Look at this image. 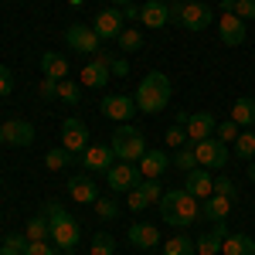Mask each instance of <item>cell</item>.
<instances>
[{
  "label": "cell",
  "mask_w": 255,
  "mask_h": 255,
  "mask_svg": "<svg viewBox=\"0 0 255 255\" xmlns=\"http://www.w3.org/2000/svg\"><path fill=\"white\" fill-rule=\"evenodd\" d=\"M113 163H116L113 146H85V153H82V167L89 174H106Z\"/></svg>",
  "instance_id": "4fadbf2b"
},
{
  "label": "cell",
  "mask_w": 255,
  "mask_h": 255,
  "mask_svg": "<svg viewBox=\"0 0 255 255\" xmlns=\"http://www.w3.org/2000/svg\"><path fill=\"white\" fill-rule=\"evenodd\" d=\"M109 72H113V75H119V79H123V75H126V72H129V61H126V58H113V65H109Z\"/></svg>",
  "instance_id": "bcb514c9"
},
{
  "label": "cell",
  "mask_w": 255,
  "mask_h": 255,
  "mask_svg": "<svg viewBox=\"0 0 255 255\" xmlns=\"http://www.w3.org/2000/svg\"><path fill=\"white\" fill-rule=\"evenodd\" d=\"M44 215H48V225H51L55 249H58V252H75V245H79V221L68 215L58 201H51V204L44 208Z\"/></svg>",
  "instance_id": "3957f363"
},
{
  "label": "cell",
  "mask_w": 255,
  "mask_h": 255,
  "mask_svg": "<svg viewBox=\"0 0 255 255\" xmlns=\"http://www.w3.org/2000/svg\"><path fill=\"white\" fill-rule=\"evenodd\" d=\"M160 218L170 228H191L201 218V201L191 197L184 187H167L163 197H160Z\"/></svg>",
  "instance_id": "6da1fadb"
},
{
  "label": "cell",
  "mask_w": 255,
  "mask_h": 255,
  "mask_svg": "<svg viewBox=\"0 0 255 255\" xmlns=\"http://www.w3.org/2000/svg\"><path fill=\"white\" fill-rule=\"evenodd\" d=\"M38 96L41 99H58V82H55V79H44L38 85Z\"/></svg>",
  "instance_id": "ee69618b"
},
{
  "label": "cell",
  "mask_w": 255,
  "mask_h": 255,
  "mask_svg": "<svg viewBox=\"0 0 255 255\" xmlns=\"http://www.w3.org/2000/svg\"><path fill=\"white\" fill-rule=\"evenodd\" d=\"M92 31H96L102 41H116L123 34V10L109 7V10H99L96 20H92Z\"/></svg>",
  "instance_id": "8fae6325"
},
{
  "label": "cell",
  "mask_w": 255,
  "mask_h": 255,
  "mask_svg": "<svg viewBox=\"0 0 255 255\" xmlns=\"http://www.w3.org/2000/svg\"><path fill=\"white\" fill-rule=\"evenodd\" d=\"M61 146L68 150V153H85V146H89V126L82 123V119L68 116L61 119Z\"/></svg>",
  "instance_id": "9c48e42d"
},
{
  "label": "cell",
  "mask_w": 255,
  "mask_h": 255,
  "mask_svg": "<svg viewBox=\"0 0 255 255\" xmlns=\"http://www.w3.org/2000/svg\"><path fill=\"white\" fill-rule=\"evenodd\" d=\"M218 34H221V41H225L228 48H235V44L245 41V20L235 17V14H221V17H218Z\"/></svg>",
  "instance_id": "2e32d148"
},
{
  "label": "cell",
  "mask_w": 255,
  "mask_h": 255,
  "mask_svg": "<svg viewBox=\"0 0 255 255\" xmlns=\"http://www.w3.org/2000/svg\"><path fill=\"white\" fill-rule=\"evenodd\" d=\"M235 17L255 20V0H235Z\"/></svg>",
  "instance_id": "b9f144b4"
},
{
  "label": "cell",
  "mask_w": 255,
  "mask_h": 255,
  "mask_svg": "<svg viewBox=\"0 0 255 255\" xmlns=\"http://www.w3.org/2000/svg\"><path fill=\"white\" fill-rule=\"evenodd\" d=\"M24 235L31 238V242H48V238H51V225H48V215H34L31 221H27Z\"/></svg>",
  "instance_id": "4316f807"
},
{
  "label": "cell",
  "mask_w": 255,
  "mask_h": 255,
  "mask_svg": "<svg viewBox=\"0 0 255 255\" xmlns=\"http://www.w3.org/2000/svg\"><path fill=\"white\" fill-rule=\"evenodd\" d=\"M27 245H31V238H27V235H7L0 249L10 252V255H24V252H27Z\"/></svg>",
  "instance_id": "d590c367"
},
{
  "label": "cell",
  "mask_w": 255,
  "mask_h": 255,
  "mask_svg": "<svg viewBox=\"0 0 255 255\" xmlns=\"http://www.w3.org/2000/svg\"><path fill=\"white\" fill-rule=\"evenodd\" d=\"M225 238H228V225H225V221H218L215 228H211L208 235H201V242H194V245H197V252H201V255H218Z\"/></svg>",
  "instance_id": "cb8c5ba5"
},
{
  "label": "cell",
  "mask_w": 255,
  "mask_h": 255,
  "mask_svg": "<svg viewBox=\"0 0 255 255\" xmlns=\"http://www.w3.org/2000/svg\"><path fill=\"white\" fill-rule=\"evenodd\" d=\"M235 153L242 160H252L255 157V129H242L235 139Z\"/></svg>",
  "instance_id": "f546056e"
},
{
  "label": "cell",
  "mask_w": 255,
  "mask_h": 255,
  "mask_svg": "<svg viewBox=\"0 0 255 255\" xmlns=\"http://www.w3.org/2000/svg\"><path fill=\"white\" fill-rule=\"evenodd\" d=\"M163 3H177V0H163Z\"/></svg>",
  "instance_id": "db71d44e"
},
{
  "label": "cell",
  "mask_w": 255,
  "mask_h": 255,
  "mask_svg": "<svg viewBox=\"0 0 255 255\" xmlns=\"http://www.w3.org/2000/svg\"><path fill=\"white\" fill-rule=\"evenodd\" d=\"M109 65H113V55L102 48L96 58L89 61L85 68H82V85H89V89H102L106 82L113 79V72H109Z\"/></svg>",
  "instance_id": "30bf717a"
},
{
  "label": "cell",
  "mask_w": 255,
  "mask_h": 255,
  "mask_svg": "<svg viewBox=\"0 0 255 255\" xmlns=\"http://www.w3.org/2000/svg\"><path fill=\"white\" fill-rule=\"evenodd\" d=\"M167 167H170V157H167L163 150H146V153L139 157V174L146 177V180H160Z\"/></svg>",
  "instance_id": "ac0fdd59"
},
{
  "label": "cell",
  "mask_w": 255,
  "mask_h": 255,
  "mask_svg": "<svg viewBox=\"0 0 255 255\" xmlns=\"http://www.w3.org/2000/svg\"><path fill=\"white\" fill-rule=\"evenodd\" d=\"M180 3H191V0H180Z\"/></svg>",
  "instance_id": "9f6ffc18"
},
{
  "label": "cell",
  "mask_w": 255,
  "mask_h": 255,
  "mask_svg": "<svg viewBox=\"0 0 255 255\" xmlns=\"http://www.w3.org/2000/svg\"><path fill=\"white\" fill-rule=\"evenodd\" d=\"M184 191L191 197H197V201H208V197L215 194V180H211V174L204 167H194L191 174L184 177Z\"/></svg>",
  "instance_id": "5bb4252c"
},
{
  "label": "cell",
  "mask_w": 255,
  "mask_h": 255,
  "mask_svg": "<svg viewBox=\"0 0 255 255\" xmlns=\"http://www.w3.org/2000/svg\"><path fill=\"white\" fill-rule=\"evenodd\" d=\"M24 255H58V249H55V245H48V242H31Z\"/></svg>",
  "instance_id": "7bdbcfd3"
},
{
  "label": "cell",
  "mask_w": 255,
  "mask_h": 255,
  "mask_svg": "<svg viewBox=\"0 0 255 255\" xmlns=\"http://www.w3.org/2000/svg\"><path fill=\"white\" fill-rule=\"evenodd\" d=\"M113 3H123V7H126V3H133V0H113Z\"/></svg>",
  "instance_id": "816d5d0a"
},
{
  "label": "cell",
  "mask_w": 255,
  "mask_h": 255,
  "mask_svg": "<svg viewBox=\"0 0 255 255\" xmlns=\"http://www.w3.org/2000/svg\"><path fill=\"white\" fill-rule=\"evenodd\" d=\"M139 191H143V197H146V204H160V197H163V187H160V180H139L136 184Z\"/></svg>",
  "instance_id": "e575fe53"
},
{
  "label": "cell",
  "mask_w": 255,
  "mask_h": 255,
  "mask_svg": "<svg viewBox=\"0 0 255 255\" xmlns=\"http://www.w3.org/2000/svg\"><path fill=\"white\" fill-rule=\"evenodd\" d=\"M252 129H255V126H252Z\"/></svg>",
  "instance_id": "6f0895ef"
},
{
  "label": "cell",
  "mask_w": 255,
  "mask_h": 255,
  "mask_svg": "<svg viewBox=\"0 0 255 255\" xmlns=\"http://www.w3.org/2000/svg\"><path fill=\"white\" fill-rule=\"evenodd\" d=\"M221 10L225 14H235V0H221Z\"/></svg>",
  "instance_id": "c3c4849f"
},
{
  "label": "cell",
  "mask_w": 255,
  "mask_h": 255,
  "mask_svg": "<svg viewBox=\"0 0 255 255\" xmlns=\"http://www.w3.org/2000/svg\"><path fill=\"white\" fill-rule=\"evenodd\" d=\"M0 129H3V143H10V146H31L34 143V126L27 119H7Z\"/></svg>",
  "instance_id": "9a60e30c"
},
{
  "label": "cell",
  "mask_w": 255,
  "mask_h": 255,
  "mask_svg": "<svg viewBox=\"0 0 255 255\" xmlns=\"http://www.w3.org/2000/svg\"><path fill=\"white\" fill-rule=\"evenodd\" d=\"M126 201H129V211H143V208H146V197H143L139 187H133V191L126 194Z\"/></svg>",
  "instance_id": "f6af8a7d"
},
{
  "label": "cell",
  "mask_w": 255,
  "mask_h": 255,
  "mask_svg": "<svg viewBox=\"0 0 255 255\" xmlns=\"http://www.w3.org/2000/svg\"><path fill=\"white\" fill-rule=\"evenodd\" d=\"M68 160H72V157H68V150L58 146V150H48V153H44V167H48V170H61Z\"/></svg>",
  "instance_id": "8d00e7d4"
},
{
  "label": "cell",
  "mask_w": 255,
  "mask_h": 255,
  "mask_svg": "<svg viewBox=\"0 0 255 255\" xmlns=\"http://www.w3.org/2000/svg\"><path fill=\"white\" fill-rule=\"evenodd\" d=\"M194 252H197V245L187 235H174L163 242V255H194Z\"/></svg>",
  "instance_id": "83f0119b"
},
{
  "label": "cell",
  "mask_w": 255,
  "mask_h": 255,
  "mask_svg": "<svg viewBox=\"0 0 255 255\" xmlns=\"http://www.w3.org/2000/svg\"><path fill=\"white\" fill-rule=\"evenodd\" d=\"M215 116L211 113H191V119H187V139L191 143H201V139H208V136H215Z\"/></svg>",
  "instance_id": "e0dca14e"
},
{
  "label": "cell",
  "mask_w": 255,
  "mask_h": 255,
  "mask_svg": "<svg viewBox=\"0 0 255 255\" xmlns=\"http://www.w3.org/2000/svg\"><path fill=\"white\" fill-rule=\"evenodd\" d=\"M92 255H116V238L106 232L92 235Z\"/></svg>",
  "instance_id": "d6a6232c"
},
{
  "label": "cell",
  "mask_w": 255,
  "mask_h": 255,
  "mask_svg": "<svg viewBox=\"0 0 255 255\" xmlns=\"http://www.w3.org/2000/svg\"><path fill=\"white\" fill-rule=\"evenodd\" d=\"M194 157H197V167H204V170H218V167L228 163V143L208 136V139H201V143H194Z\"/></svg>",
  "instance_id": "8992f818"
},
{
  "label": "cell",
  "mask_w": 255,
  "mask_h": 255,
  "mask_svg": "<svg viewBox=\"0 0 255 255\" xmlns=\"http://www.w3.org/2000/svg\"><path fill=\"white\" fill-rule=\"evenodd\" d=\"M68 194H72L75 204H96V201H99L96 184H92V177H85V174H79V177L68 180Z\"/></svg>",
  "instance_id": "ffe728a7"
},
{
  "label": "cell",
  "mask_w": 255,
  "mask_h": 255,
  "mask_svg": "<svg viewBox=\"0 0 255 255\" xmlns=\"http://www.w3.org/2000/svg\"><path fill=\"white\" fill-rule=\"evenodd\" d=\"M221 252L225 255H255V238L249 235H228L221 242Z\"/></svg>",
  "instance_id": "484cf974"
},
{
  "label": "cell",
  "mask_w": 255,
  "mask_h": 255,
  "mask_svg": "<svg viewBox=\"0 0 255 255\" xmlns=\"http://www.w3.org/2000/svg\"><path fill=\"white\" fill-rule=\"evenodd\" d=\"M0 146H3V129H0Z\"/></svg>",
  "instance_id": "f5cc1de1"
},
{
  "label": "cell",
  "mask_w": 255,
  "mask_h": 255,
  "mask_svg": "<svg viewBox=\"0 0 255 255\" xmlns=\"http://www.w3.org/2000/svg\"><path fill=\"white\" fill-rule=\"evenodd\" d=\"M238 133H242V126H238L235 119H225L221 126H215V139H221V143H235Z\"/></svg>",
  "instance_id": "836d02e7"
},
{
  "label": "cell",
  "mask_w": 255,
  "mask_h": 255,
  "mask_svg": "<svg viewBox=\"0 0 255 255\" xmlns=\"http://www.w3.org/2000/svg\"><path fill=\"white\" fill-rule=\"evenodd\" d=\"M249 180H255V160H249Z\"/></svg>",
  "instance_id": "f907efd6"
},
{
  "label": "cell",
  "mask_w": 255,
  "mask_h": 255,
  "mask_svg": "<svg viewBox=\"0 0 255 255\" xmlns=\"http://www.w3.org/2000/svg\"><path fill=\"white\" fill-rule=\"evenodd\" d=\"M139 17V7L136 3H126V7H123V20H136Z\"/></svg>",
  "instance_id": "7dc6e473"
},
{
  "label": "cell",
  "mask_w": 255,
  "mask_h": 255,
  "mask_svg": "<svg viewBox=\"0 0 255 255\" xmlns=\"http://www.w3.org/2000/svg\"><path fill=\"white\" fill-rule=\"evenodd\" d=\"M170 96H174L170 79H167L163 72H146V79L139 82V89H136V109H139V113L157 116V113H163V109H167Z\"/></svg>",
  "instance_id": "7a4b0ae2"
},
{
  "label": "cell",
  "mask_w": 255,
  "mask_h": 255,
  "mask_svg": "<svg viewBox=\"0 0 255 255\" xmlns=\"http://www.w3.org/2000/svg\"><path fill=\"white\" fill-rule=\"evenodd\" d=\"M65 41H68V48L79 51V55H99V51H102V38H99L89 24H72V27L65 31Z\"/></svg>",
  "instance_id": "ba28073f"
},
{
  "label": "cell",
  "mask_w": 255,
  "mask_h": 255,
  "mask_svg": "<svg viewBox=\"0 0 255 255\" xmlns=\"http://www.w3.org/2000/svg\"><path fill=\"white\" fill-rule=\"evenodd\" d=\"M126 238H129V245L133 249H153L160 242V232L153 228V225H143V221H136L129 232H126Z\"/></svg>",
  "instance_id": "603a6c76"
},
{
  "label": "cell",
  "mask_w": 255,
  "mask_h": 255,
  "mask_svg": "<svg viewBox=\"0 0 255 255\" xmlns=\"http://www.w3.org/2000/svg\"><path fill=\"white\" fill-rule=\"evenodd\" d=\"M99 109H102V116H106V119L126 123V119L136 113V99H129V96H106L102 102H99Z\"/></svg>",
  "instance_id": "7c38bea8"
},
{
  "label": "cell",
  "mask_w": 255,
  "mask_h": 255,
  "mask_svg": "<svg viewBox=\"0 0 255 255\" xmlns=\"http://www.w3.org/2000/svg\"><path fill=\"white\" fill-rule=\"evenodd\" d=\"M163 139H167V146H177V150H180V146L187 143V126H177L174 123V126L163 133Z\"/></svg>",
  "instance_id": "74e56055"
},
{
  "label": "cell",
  "mask_w": 255,
  "mask_h": 255,
  "mask_svg": "<svg viewBox=\"0 0 255 255\" xmlns=\"http://www.w3.org/2000/svg\"><path fill=\"white\" fill-rule=\"evenodd\" d=\"M96 215L102 218V221H113V218L119 215L116 201H106V197H99V201H96Z\"/></svg>",
  "instance_id": "f35d334b"
},
{
  "label": "cell",
  "mask_w": 255,
  "mask_h": 255,
  "mask_svg": "<svg viewBox=\"0 0 255 255\" xmlns=\"http://www.w3.org/2000/svg\"><path fill=\"white\" fill-rule=\"evenodd\" d=\"M139 20L146 24V27H163V24H170V3H163V0H146L143 7H139Z\"/></svg>",
  "instance_id": "d6986e66"
},
{
  "label": "cell",
  "mask_w": 255,
  "mask_h": 255,
  "mask_svg": "<svg viewBox=\"0 0 255 255\" xmlns=\"http://www.w3.org/2000/svg\"><path fill=\"white\" fill-rule=\"evenodd\" d=\"M113 153H116V160H123V163H139V157L146 153V139H143V133H139L136 126H129V123H123L116 133H113Z\"/></svg>",
  "instance_id": "277c9868"
},
{
  "label": "cell",
  "mask_w": 255,
  "mask_h": 255,
  "mask_svg": "<svg viewBox=\"0 0 255 255\" xmlns=\"http://www.w3.org/2000/svg\"><path fill=\"white\" fill-rule=\"evenodd\" d=\"M170 163H174L177 170H184V174H191L197 167V157H194V146H180L174 157H170Z\"/></svg>",
  "instance_id": "4dcf8cb0"
},
{
  "label": "cell",
  "mask_w": 255,
  "mask_h": 255,
  "mask_svg": "<svg viewBox=\"0 0 255 255\" xmlns=\"http://www.w3.org/2000/svg\"><path fill=\"white\" fill-rule=\"evenodd\" d=\"M41 72H44V79H68V58L65 55H58V51H44L41 55Z\"/></svg>",
  "instance_id": "44dd1931"
},
{
  "label": "cell",
  "mask_w": 255,
  "mask_h": 255,
  "mask_svg": "<svg viewBox=\"0 0 255 255\" xmlns=\"http://www.w3.org/2000/svg\"><path fill=\"white\" fill-rule=\"evenodd\" d=\"M170 20H177L184 31H204V27H211V7L208 3H201V0H191V3H170Z\"/></svg>",
  "instance_id": "5b68a950"
},
{
  "label": "cell",
  "mask_w": 255,
  "mask_h": 255,
  "mask_svg": "<svg viewBox=\"0 0 255 255\" xmlns=\"http://www.w3.org/2000/svg\"><path fill=\"white\" fill-rule=\"evenodd\" d=\"M232 119H235L242 129H252L255 126V99H249V96L235 99L232 102Z\"/></svg>",
  "instance_id": "d4e9b609"
},
{
  "label": "cell",
  "mask_w": 255,
  "mask_h": 255,
  "mask_svg": "<svg viewBox=\"0 0 255 255\" xmlns=\"http://www.w3.org/2000/svg\"><path fill=\"white\" fill-rule=\"evenodd\" d=\"M0 255H10V252H3V249H0Z\"/></svg>",
  "instance_id": "11a10c76"
},
{
  "label": "cell",
  "mask_w": 255,
  "mask_h": 255,
  "mask_svg": "<svg viewBox=\"0 0 255 255\" xmlns=\"http://www.w3.org/2000/svg\"><path fill=\"white\" fill-rule=\"evenodd\" d=\"M187 119H191V113H184V109H180V113H177V126H187Z\"/></svg>",
  "instance_id": "681fc988"
},
{
  "label": "cell",
  "mask_w": 255,
  "mask_h": 255,
  "mask_svg": "<svg viewBox=\"0 0 255 255\" xmlns=\"http://www.w3.org/2000/svg\"><path fill=\"white\" fill-rule=\"evenodd\" d=\"M232 215V201L221 194H211L208 201H201V218H208V221H225V218Z\"/></svg>",
  "instance_id": "7402d4cb"
},
{
  "label": "cell",
  "mask_w": 255,
  "mask_h": 255,
  "mask_svg": "<svg viewBox=\"0 0 255 255\" xmlns=\"http://www.w3.org/2000/svg\"><path fill=\"white\" fill-rule=\"evenodd\" d=\"M58 99H61V102H68V106H75V102L82 99L79 82H72V79H61V82H58Z\"/></svg>",
  "instance_id": "1f68e13d"
},
{
  "label": "cell",
  "mask_w": 255,
  "mask_h": 255,
  "mask_svg": "<svg viewBox=\"0 0 255 255\" xmlns=\"http://www.w3.org/2000/svg\"><path fill=\"white\" fill-rule=\"evenodd\" d=\"M215 194H221V197H228V201H235V184H232V177H218L215 180Z\"/></svg>",
  "instance_id": "ab89813d"
},
{
  "label": "cell",
  "mask_w": 255,
  "mask_h": 255,
  "mask_svg": "<svg viewBox=\"0 0 255 255\" xmlns=\"http://www.w3.org/2000/svg\"><path fill=\"white\" fill-rule=\"evenodd\" d=\"M10 92H14V75L7 65H0V99H7Z\"/></svg>",
  "instance_id": "60d3db41"
},
{
  "label": "cell",
  "mask_w": 255,
  "mask_h": 255,
  "mask_svg": "<svg viewBox=\"0 0 255 255\" xmlns=\"http://www.w3.org/2000/svg\"><path fill=\"white\" fill-rule=\"evenodd\" d=\"M116 48L119 51H139L143 48V34H139L136 27H123V34L116 38Z\"/></svg>",
  "instance_id": "f1b7e54d"
},
{
  "label": "cell",
  "mask_w": 255,
  "mask_h": 255,
  "mask_svg": "<svg viewBox=\"0 0 255 255\" xmlns=\"http://www.w3.org/2000/svg\"><path fill=\"white\" fill-rule=\"evenodd\" d=\"M139 180H143L139 167H133V163H123V160H119V163H113V167L106 170V184H109V191H116V194H129Z\"/></svg>",
  "instance_id": "52a82bcc"
}]
</instances>
